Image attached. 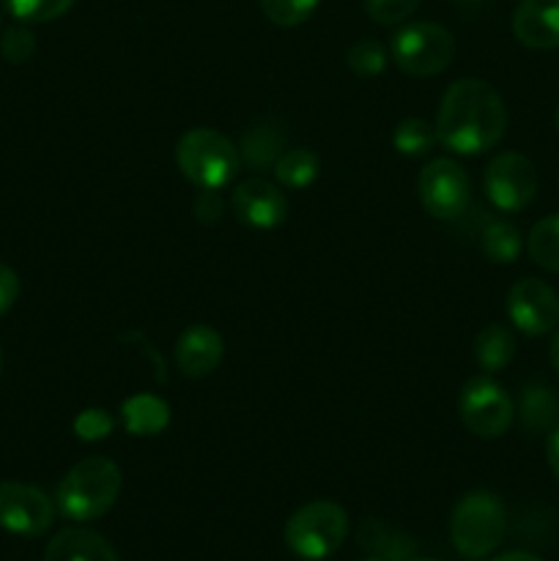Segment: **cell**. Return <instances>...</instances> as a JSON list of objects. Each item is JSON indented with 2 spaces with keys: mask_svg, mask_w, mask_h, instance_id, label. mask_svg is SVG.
<instances>
[{
  "mask_svg": "<svg viewBox=\"0 0 559 561\" xmlns=\"http://www.w3.org/2000/svg\"><path fill=\"white\" fill-rule=\"evenodd\" d=\"M195 217L201 222H217L223 217V201H219L217 192H201L195 197Z\"/></svg>",
  "mask_w": 559,
  "mask_h": 561,
  "instance_id": "cell-32",
  "label": "cell"
},
{
  "mask_svg": "<svg viewBox=\"0 0 559 561\" xmlns=\"http://www.w3.org/2000/svg\"><path fill=\"white\" fill-rule=\"evenodd\" d=\"M513 36L529 49H557L559 0H521L513 11Z\"/></svg>",
  "mask_w": 559,
  "mask_h": 561,
  "instance_id": "cell-14",
  "label": "cell"
},
{
  "mask_svg": "<svg viewBox=\"0 0 559 561\" xmlns=\"http://www.w3.org/2000/svg\"><path fill=\"white\" fill-rule=\"evenodd\" d=\"M554 121H557V129H559V107H557V115H554Z\"/></svg>",
  "mask_w": 559,
  "mask_h": 561,
  "instance_id": "cell-36",
  "label": "cell"
},
{
  "mask_svg": "<svg viewBox=\"0 0 559 561\" xmlns=\"http://www.w3.org/2000/svg\"><path fill=\"white\" fill-rule=\"evenodd\" d=\"M546 460H548V469H551V474L557 477V482H559V427H557V431L548 433Z\"/></svg>",
  "mask_w": 559,
  "mask_h": 561,
  "instance_id": "cell-33",
  "label": "cell"
},
{
  "mask_svg": "<svg viewBox=\"0 0 559 561\" xmlns=\"http://www.w3.org/2000/svg\"><path fill=\"white\" fill-rule=\"evenodd\" d=\"M33 53H36V36H33V31L25 22L5 27L3 38H0V55L9 64H27L33 58Z\"/></svg>",
  "mask_w": 559,
  "mask_h": 561,
  "instance_id": "cell-28",
  "label": "cell"
},
{
  "mask_svg": "<svg viewBox=\"0 0 559 561\" xmlns=\"http://www.w3.org/2000/svg\"><path fill=\"white\" fill-rule=\"evenodd\" d=\"M475 359L482 370L502 373L515 359V334L504 323H488L475 337Z\"/></svg>",
  "mask_w": 559,
  "mask_h": 561,
  "instance_id": "cell-18",
  "label": "cell"
},
{
  "mask_svg": "<svg viewBox=\"0 0 559 561\" xmlns=\"http://www.w3.org/2000/svg\"><path fill=\"white\" fill-rule=\"evenodd\" d=\"M121 420L132 436H157L170 425V405L157 394H135L121 405Z\"/></svg>",
  "mask_w": 559,
  "mask_h": 561,
  "instance_id": "cell-17",
  "label": "cell"
},
{
  "mask_svg": "<svg viewBox=\"0 0 559 561\" xmlns=\"http://www.w3.org/2000/svg\"><path fill=\"white\" fill-rule=\"evenodd\" d=\"M420 3L422 0H365V11L373 22L392 27L409 20Z\"/></svg>",
  "mask_w": 559,
  "mask_h": 561,
  "instance_id": "cell-29",
  "label": "cell"
},
{
  "mask_svg": "<svg viewBox=\"0 0 559 561\" xmlns=\"http://www.w3.org/2000/svg\"><path fill=\"white\" fill-rule=\"evenodd\" d=\"M507 318L526 337L551 334L559 327V294L543 279H518L507 290Z\"/></svg>",
  "mask_w": 559,
  "mask_h": 561,
  "instance_id": "cell-11",
  "label": "cell"
},
{
  "mask_svg": "<svg viewBox=\"0 0 559 561\" xmlns=\"http://www.w3.org/2000/svg\"><path fill=\"white\" fill-rule=\"evenodd\" d=\"M349 535V513L338 502L301 504L285 524V546L296 559L323 561L340 551Z\"/></svg>",
  "mask_w": 559,
  "mask_h": 561,
  "instance_id": "cell-5",
  "label": "cell"
},
{
  "mask_svg": "<svg viewBox=\"0 0 559 561\" xmlns=\"http://www.w3.org/2000/svg\"><path fill=\"white\" fill-rule=\"evenodd\" d=\"M225 356L223 334L208 323H192L175 340V367L186 378H206Z\"/></svg>",
  "mask_w": 559,
  "mask_h": 561,
  "instance_id": "cell-13",
  "label": "cell"
},
{
  "mask_svg": "<svg viewBox=\"0 0 559 561\" xmlns=\"http://www.w3.org/2000/svg\"><path fill=\"white\" fill-rule=\"evenodd\" d=\"M113 427H115L113 416H110L107 411H102V409H85L75 420L77 438H80V442H88V444L107 438L110 433H113Z\"/></svg>",
  "mask_w": 559,
  "mask_h": 561,
  "instance_id": "cell-30",
  "label": "cell"
},
{
  "mask_svg": "<svg viewBox=\"0 0 559 561\" xmlns=\"http://www.w3.org/2000/svg\"><path fill=\"white\" fill-rule=\"evenodd\" d=\"M345 64L360 77H378L389 64V49L376 38H360L345 53Z\"/></svg>",
  "mask_w": 559,
  "mask_h": 561,
  "instance_id": "cell-25",
  "label": "cell"
},
{
  "mask_svg": "<svg viewBox=\"0 0 559 561\" xmlns=\"http://www.w3.org/2000/svg\"><path fill=\"white\" fill-rule=\"evenodd\" d=\"M272 170L280 186H285V190H305L321 173V159L310 148H288V151L280 153Z\"/></svg>",
  "mask_w": 559,
  "mask_h": 561,
  "instance_id": "cell-21",
  "label": "cell"
},
{
  "mask_svg": "<svg viewBox=\"0 0 559 561\" xmlns=\"http://www.w3.org/2000/svg\"><path fill=\"white\" fill-rule=\"evenodd\" d=\"M458 414L466 431L477 438H502L515 420V405L510 394L493 378L477 376L464 383L458 394Z\"/></svg>",
  "mask_w": 559,
  "mask_h": 561,
  "instance_id": "cell-8",
  "label": "cell"
},
{
  "mask_svg": "<svg viewBox=\"0 0 559 561\" xmlns=\"http://www.w3.org/2000/svg\"><path fill=\"white\" fill-rule=\"evenodd\" d=\"M55 502L36 485L0 482V529L16 537H42L55 520Z\"/></svg>",
  "mask_w": 559,
  "mask_h": 561,
  "instance_id": "cell-10",
  "label": "cell"
},
{
  "mask_svg": "<svg viewBox=\"0 0 559 561\" xmlns=\"http://www.w3.org/2000/svg\"><path fill=\"white\" fill-rule=\"evenodd\" d=\"M526 252L535 266L559 274V214L543 217L532 225L526 236Z\"/></svg>",
  "mask_w": 559,
  "mask_h": 561,
  "instance_id": "cell-22",
  "label": "cell"
},
{
  "mask_svg": "<svg viewBox=\"0 0 559 561\" xmlns=\"http://www.w3.org/2000/svg\"><path fill=\"white\" fill-rule=\"evenodd\" d=\"M280 146H283V135L277 129H272V126H252L244 135V140H241L239 157H244L250 168L266 170L274 168L277 157L283 153Z\"/></svg>",
  "mask_w": 559,
  "mask_h": 561,
  "instance_id": "cell-23",
  "label": "cell"
},
{
  "mask_svg": "<svg viewBox=\"0 0 559 561\" xmlns=\"http://www.w3.org/2000/svg\"><path fill=\"white\" fill-rule=\"evenodd\" d=\"M175 164L181 175L201 192H219L239 173V148L217 129L195 126L175 142Z\"/></svg>",
  "mask_w": 559,
  "mask_h": 561,
  "instance_id": "cell-3",
  "label": "cell"
},
{
  "mask_svg": "<svg viewBox=\"0 0 559 561\" xmlns=\"http://www.w3.org/2000/svg\"><path fill=\"white\" fill-rule=\"evenodd\" d=\"M389 58L409 77L442 75L455 58V38L438 22H411L392 36Z\"/></svg>",
  "mask_w": 559,
  "mask_h": 561,
  "instance_id": "cell-6",
  "label": "cell"
},
{
  "mask_svg": "<svg viewBox=\"0 0 559 561\" xmlns=\"http://www.w3.org/2000/svg\"><path fill=\"white\" fill-rule=\"evenodd\" d=\"M548 359H551L554 370L559 373V329H557V334H554V340H551V348H548Z\"/></svg>",
  "mask_w": 559,
  "mask_h": 561,
  "instance_id": "cell-35",
  "label": "cell"
},
{
  "mask_svg": "<svg viewBox=\"0 0 559 561\" xmlns=\"http://www.w3.org/2000/svg\"><path fill=\"white\" fill-rule=\"evenodd\" d=\"M0 370H3V351H0Z\"/></svg>",
  "mask_w": 559,
  "mask_h": 561,
  "instance_id": "cell-37",
  "label": "cell"
},
{
  "mask_svg": "<svg viewBox=\"0 0 559 561\" xmlns=\"http://www.w3.org/2000/svg\"><path fill=\"white\" fill-rule=\"evenodd\" d=\"M507 531V513L499 496L471 491L455 504L449 518V540L464 559H486L497 551Z\"/></svg>",
  "mask_w": 559,
  "mask_h": 561,
  "instance_id": "cell-4",
  "label": "cell"
},
{
  "mask_svg": "<svg viewBox=\"0 0 559 561\" xmlns=\"http://www.w3.org/2000/svg\"><path fill=\"white\" fill-rule=\"evenodd\" d=\"M20 299V274L9 266V263L0 261V316L11 310Z\"/></svg>",
  "mask_w": 559,
  "mask_h": 561,
  "instance_id": "cell-31",
  "label": "cell"
},
{
  "mask_svg": "<svg viewBox=\"0 0 559 561\" xmlns=\"http://www.w3.org/2000/svg\"><path fill=\"white\" fill-rule=\"evenodd\" d=\"M230 208L236 219L252 230H274L285 222L288 214V201L280 192L277 184L252 175V179L239 181L230 192Z\"/></svg>",
  "mask_w": 559,
  "mask_h": 561,
  "instance_id": "cell-12",
  "label": "cell"
},
{
  "mask_svg": "<svg viewBox=\"0 0 559 561\" xmlns=\"http://www.w3.org/2000/svg\"><path fill=\"white\" fill-rule=\"evenodd\" d=\"M417 195L422 208L433 219L453 222L460 219L471 206V179L455 159H431L420 170L417 179Z\"/></svg>",
  "mask_w": 559,
  "mask_h": 561,
  "instance_id": "cell-7",
  "label": "cell"
},
{
  "mask_svg": "<svg viewBox=\"0 0 559 561\" xmlns=\"http://www.w3.org/2000/svg\"><path fill=\"white\" fill-rule=\"evenodd\" d=\"M321 0H258L263 16L272 25L280 27H296L312 16Z\"/></svg>",
  "mask_w": 559,
  "mask_h": 561,
  "instance_id": "cell-27",
  "label": "cell"
},
{
  "mask_svg": "<svg viewBox=\"0 0 559 561\" xmlns=\"http://www.w3.org/2000/svg\"><path fill=\"white\" fill-rule=\"evenodd\" d=\"M124 474L118 463L104 455H91L66 471L64 480L55 491V507L64 518L88 524V520L102 518L118 502Z\"/></svg>",
  "mask_w": 559,
  "mask_h": 561,
  "instance_id": "cell-2",
  "label": "cell"
},
{
  "mask_svg": "<svg viewBox=\"0 0 559 561\" xmlns=\"http://www.w3.org/2000/svg\"><path fill=\"white\" fill-rule=\"evenodd\" d=\"M518 416L526 433H551L559 427V394L548 383L532 381L521 389Z\"/></svg>",
  "mask_w": 559,
  "mask_h": 561,
  "instance_id": "cell-16",
  "label": "cell"
},
{
  "mask_svg": "<svg viewBox=\"0 0 559 561\" xmlns=\"http://www.w3.org/2000/svg\"><path fill=\"white\" fill-rule=\"evenodd\" d=\"M365 561H384V559H376V557H370V559H365Z\"/></svg>",
  "mask_w": 559,
  "mask_h": 561,
  "instance_id": "cell-38",
  "label": "cell"
},
{
  "mask_svg": "<svg viewBox=\"0 0 559 561\" xmlns=\"http://www.w3.org/2000/svg\"><path fill=\"white\" fill-rule=\"evenodd\" d=\"M44 561H118L113 546L91 529H64L49 540Z\"/></svg>",
  "mask_w": 559,
  "mask_h": 561,
  "instance_id": "cell-15",
  "label": "cell"
},
{
  "mask_svg": "<svg viewBox=\"0 0 559 561\" xmlns=\"http://www.w3.org/2000/svg\"><path fill=\"white\" fill-rule=\"evenodd\" d=\"M3 5L16 22L42 25V22H53L64 16L75 5V0H3Z\"/></svg>",
  "mask_w": 559,
  "mask_h": 561,
  "instance_id": "cell-26",
  "label": "cell"
},
{
  "mask_svg": "<svg viewBox=\"0 0 559 561\" xmlns=\"http://www.w3.org/2000/svg\"><path fill=\"white\" fill-rule=\"evenodd\" d=\"M360 546L367 548L376 559L384 561H411L414 559L417 542L406 537L403 531L389 529L381 520L370 518L360 529Z\"/></svg>",
  "mask_w": 559,
  "mask_h": 561,
  "instance_id": "cell-19",
  "label": "cell"
},
{
  "mask_svg": "<svg viewBox=\"0 0 559 561\" xmlns=\"http://www.w3.org/2000/svg\"><path fill=\"white\" fill-rule=\"evenodd\" d=\"M436 142V126L425 118H403L392 131V146L403 157H425Z\"/></svg>",
  "mask_w": 559,
  "mask_h": 561,
  "instance_id": "cell-24",
  "label": "cell"
},
{
  "mask_svg": "<svg viewBox=\"0 0 559 561\" xmlns=\"http://www.w3.org/2000/svg\"><path fill=\"white\" fill-rule=\"evenodd\" d=\"M491 561H543V559L535 557V553L510 551V553H502V557H497V559H491Z\"/></svg>",
  "mask_w": 559,
  "mask_h": 561,
  "instance_id": "cell-34",
  "label": "cell"
},
{
  "mask_svg": "<svg viewBox=\"0 0 559 561\" xmlns=\"http://www.w3.org/2000/svg\"><path fill=\"white\" fill-rule=\"evenodd\" d=\"M521 247H524V239H521V230L513 222L497 217L482 219L480 250L488 261L499 263V266L515 263L521 255Z\"/></svg>",
  "mask_w": 559,
  "mask_h": 561,
  "instance_id": "cell-20",
  "label": "cell"
},
{
  "mask_svg": "<svg viewBox=\"0 0 559 561\" xmlns=\"http://www.w3.org/2000/svg\"><path fill=\"white\" fill-rule=\"evenodd\" d=\"M482 192L497 211H524L537 195V170L524 153L504 151L488 162Z\"/></svg>",
  "mask_w": 559,
  "mask_h": 561,
  "instance_id": "cell-9",
  "label": "cell"
},
{
  "mask_svg": "<svg viewBox=\"0 0 559 561\" xmlns=\"http://www.w3.org/2000/svg\"><path fill=\"white\" fill-rule=\"evenodd\" d=\"M433 126L444 151L455 157H480L504 137L507 107L491 82L466 77L444 91Z\"/></svg>",
  "mask_w": 559,
  "mask_h": 561,
  "instance_id": "cell-1",
  "label": "cell"
},
{
  "mask_svg": "<svg viewBox=\"0 0 559 561\" xmlns=\"http://www.w3.org/2000/svg\"><path fill=\"white\" fill-rule=\"evenodd\" d=\"M411 561H433V559H411Z\"/></svg>",
  "mask_w": 559,
  "mask_h": 561,
  "instance_id": "cell-39",
  "label": "cell"
}]
</instances>
